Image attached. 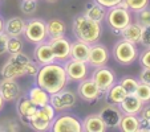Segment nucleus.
<instances>
[{"label": "nucleus", "mask_w": 150, "mask_h": 132, "mask_svg": "<svg viewBox=\"0 0 150 132\" xmlns=\"http://www.w3.org/2000/svg\"><path fill=\"white\" fill-rule=\"evenodd\" d=\"M36 110H37V106L33 104V102L27 95L21 94V95L19 96V99L16 101V111H17V114H19L20 119L23 122H25V123L35 115Z\"/></svg>", "instance_id": "obj_18"}, {"label": "nucleus", "mask_w": 150, "mask_h": 132, "mask_svg": "<svg viewBox=\"0 0 150 132\" xmlns=\"http://www.w3.org/2000/svg\"><path fill=\"white\" fill-rule=\"evenodd\" d=\"M8 38L9 36L6 32H0V56L7 53V44H8Z\"/></svg>", "instance_id": "obj_38"}, {"label": "nucleus", "mask_w": 150, "mask_h": 132, "mask_svg": "<svg viewBox=\"0 0 150 132\" xmlns=\"http://www.w3.org/2000/svg\"><path fill=\"white\" fill-rule=\"evenodd\" d=\"M40 69V65L37 64L36 61H29V64L27 65V69H25V75H29V77H35L37 74Z\"/></svg>", "instance_id": "obj_37"}, {"label": "nucleus", "mask_w": 150, "mask_h": 132, "mask_svg": "<svg viewBox=\"0 0 150 132\" xmlns=\"http://www.w3.org/2000/svg\"><path fill=\"white\" fill-rule=\"evenodd\" d=\"M47 32H48V38H57V37L65 36L67 27L65 23L60 19H52L47 21Z\"/></svg>", "instance_id": "obj_26"}, {"label": "nucleus", "mask_w": 150, "mask_h": 132, "mask_svg": "<svg viewBox=\"0 0 150 132\" xmlns=\"http://www.w3.org/2000/svg\"><path fill=\"white\" fill-rule=\"evenodd\" d=\"M91 78L93 79V82L97 85V87L104 94L117 82L116 73L110 68H108L106 65L105 66H100V68H94Z\"/></svg>", "instance_id": "obj_10"}, {"label": "nucleus", "mask_w": 150, "mask_h": 132, "mask_svg": "<svg viewBox=\"0 0 150 132\" xmlns=\"http://www.w3.org/2000/svg\"><path fill=\"white\" fill-rule=\"evenodd\" d=\"M106 23L110 27V29H124L127 24L132 23V13L127 8H124V7H112V8H108V12H106Z\"/></svg>", "instance_id": "obj_8"}, {"label": "nucleus", "mask_w": 150, "mask_h": 132, "mask_svg": "<svg viewBox=\"0 0 150 132\" xmlns=\"http://www.w3.org/2000/svg\"><path fill=\"white\" fill-rule=\"evenodd\" d=\"M49 45L54 54V59L59 62H64L71 58V44L72 41L65 36L57 37V38H48Z\"/></svg>", "instance_id": "obj_14"}, {"label": "nucleus", "mask_w": 150, "mask_h": 132, "mask_svg": "<svg viewBox=\"0 0 150 132\" xmlns=\"http://www.w3.org/2000/svg\"><path fill=\"white\" fill-rule=\"evenodd\" d=\"M98 115L101 116V119L104 120L105 126L108 127V129H114L118 128L120 122H121L122 118V111L118 107V104H112L108 103L106 106H104L101 110H100Z\"/></svg>", "instance_id": "obj_13"}, {"label": "nucleus", "mask_w": 150, "mask_h": 132, "mask_svg": "<svg viewBox=\"0 0 150 132\" xmlns=\"http://www.w3.org/2000/svg\"><path fill=\"white\" fill-rule=\"evenodd\" d=\"M0 94L6 102H16L23 94L21 86L15 78H1L0 79Z\"/></svg>", "instance_id": "obj_16"}, {"label": "nucleus", "mask_w": 150, "mask_h": 132, "mask_svg": "<svg viewBox=\"0 0 150 132\" xmlns=\"http://www.w3.org/2000/svg\"><path fill=\"white\" fill-rule=\"evenodd\" d=\"M68 82L64 65L59 61L40 66L37 74L35 75V83L42 87L49 94H54L65 89Z\"/></svg>", "instance_id": "obj_1"}, {"label": "nucleus", "mask_w": 150, "mask_h": 132, "mask_svg": "<svg viewBox=\"0 0 150 132\" xmlns=\"http://www.w3.org/2000/svg\"><path fill=\"white\" fill-rule=\"evenodd\" d=\"M138 115H139V118L146 119V120H150V102L144 104V107L141 108V111H139Z\"/></svg>", "instance_id": "obj_41"}, {"label": "nucleus", "mask_w": 150, "mask_h": 132, "mask_svg": "<svg viewBox=\"0 0 150 132\" xmlns=\"http://www.w3.org/2000/svg\"><path fill=\"white\" fill-rule=\"evenodd\" d=\"M54 116H56V110L48 103V104H45V106L37 107L35 115L32 116L27 123L29 124V127H31L33 131H37V132L49 131Z\"/></svg>", "instance_id": "obj_5"}, {"label": "nucleus", "mask_w": 150, "mask_h": 132, "mask_svg": "<svg viewBox=\"0 0 150 132\" xmlns=\"http://www.w3.org/2000/svg\"><path fill=\"white\" fill-rule=\"evenodd\" d=\"M138 81L150 86V68H142L139 77H138Z\"/></svg>", "instance_id": "obj_39"}, {"label": "nucleus", "mask_w": 150, "mask_h": 132, "mask_svg": "<svg viewBox=\"0 0 150 132\" xmlns=\"http://www.w3.org/2000/svg\"><path fill=\"white\" fill-rule=\"evenodd\" d=\"M4 103H6V101H4V99H3V96H1V94H0V111L3 110Z\"/></svg>", "instance_id": "obj_42"}, {"label": "nucleus", "mask_w": 150, "mask_h": 132, "mask_svg": "<svg viewBox=\"0 0 150 132\" xmlns=\"http://www.w3.org/2000/svg\"><path fill=\"white\" fill-rule=\"evenodd\" d=\"M93 1L101 4L105 8H112V7H116L118 3H121L122 0H93Z\"/></svg>", "instance_id": "obj_40"}, {"label": "nucleus", "mask_w": 150, "mask_h": 132, "mask_svg": "<svg viewBox=\"0 0 150 132\" xmlns=\"http://www.w3.org/2000/svg\"><path fill=\"white\" fill-rule=\"evenodd\" d=\"M139 50L137 44L121 38L116 42L112 48V57L120 65H132L138 58Z\"/></svg>", "instance_id": "obj_4"}, {"label": "nucleus", "mask_w": 150, "mask_h": 132, "mask_svg": "<svg viewBox=\"0 0 150 132\" xmlns=\"http://www.w3.org/2000/svg\"><path fill=\"white\" fill-rule=\"evenodd\" d=\"M144 48H150V25L142 27V34H141V41H139Z\"/></svg>", "instance_id": "obj_36"}, {"label": "nucleus", "mask_w": 150, "mask_h": 132, "mask_svg": "<svg viewBox=\"0 0 150 132\" xmlns=\"http://www.w3.org/2000/svg\"><path fill=\"white\" fill-rule=\"evenodd\" d=\"M126 95H127V93L125 91V89L118 83V82H116V83L105 93L106 102H108V103H112V104H120L122 101H124V98Z\"/></svg>", "instance_id": "obj_28"}, {"label": "nucleus", "mask_w": 150, "mask_h": 132, "mask_svg": "<svg viewBox=\"0 0 150 132\" xmlns=\"http://www.w3.org/2000/svg\"><path fill=\"white\" fill-rule=\"evenodd\" d=\"M24 29H25V20L23 17L13 16L9 17L7 21H4L3 31L9 37H21L24 33Z\"/></svg>", "instance_id": "obj_20"}, {"label": "nucleus", "mask_w": 150, "mask_h": 132, "mask_svg": "<svg viewBox=\"0 0 150 132\" xmlns=\"http://www.w3.org/2000/svg\"><path fill=\"white\" fill-rule=\"evenodd\" d=\"M106 12H108V8L102 7L101 4L96 3V1H91L85 6V11L84 15L88 19L93 20V21H97V23H102L106 17Z\"/></svg>", "instance_id": "obj_22"}, {"label": "nucleus", "mask_w": 150, "mask_h": 132, "mask_svg": "<svg viewBox=\"0 0 150 132\" xmlns=\"http://www.w3.org/2000/svg\"><path fill=\"white\" fill-rule=\"evenodd\" d=\"M89 52H91V45L86 42H82L80 40H76L71 44V58L79 59V61H88Z\"/></svg>", "instance_id": "obj_25"}, {"label": "nucleus", "mask_w": 150, "mask_h": 132, "mask_svg": "<svg viewBox=\"0 0 150 132\" xmlns=\"http://www.w3.org/2000/svg\"><path fill=\"white\" fill-rule=\"evenodd\" d=\"M139 65L142 68H150V48H145L141 53L138 54Z\"/></svg>", "instance_id": "obj_35"}, {"label": "nucleus", "mask_w": 150, "mask_h": 132, "mask_svg": "<svg viewBox=\"0 0 150 132\" xmlns=\"http://www.w3.org/2000/svg\"><path fill=\"white\" fill-rule=\"evenodd\" d=\"M124 3L126 4V8L134 13L149 7V0H124Z\"/></svg>", "instance_id": "obj_32"}, {"label": "nucleus", "mask_w": 150, "mask_h": 132, "mask_svg": "<svg viewBox=\"0 0 150 132\" xmlns=\"http://www.w3.org/2000/svg\"><path fill=\"white\" fill-rule=\"evenodd\" d=\"M49 131L52 132H82V120L79 116L64 112L54 116Z\"/></svg>", "instance_id": "obj_6"}, {"label": "nucleus", "mask_w": 150, "mask_h": 132, "mask_svg": "<svg viewBox=\"0 0 150 132\" xmlns=\"http://www.w3.org/2000/svg\"><path fill=\"white\" fill-rule=\"evenodd\" d=\"M29 61H31L29 56H27L23 52H20L17 54H9V58L7 59V62L1 68L0 73H1L3 78L17 79L20 77L25 75V69Z\"/></svg>", "instance_id": "obj_3"}, {"label": "nucleus", "mask_w": 150, "mask_h": 132, "mask_svg": "<svg viewBox=\"0 0 150 132\" xmlns=\"http://www.w3.org/2000/svg\"><path fill=\"white\" fill-rule=\"evenodd\" d=\"M24 38L32 44H39V42L47 41L48 40V32H47V21L41 19H29L25 21V29L23 33Z\"/></svg>", "instance_id": "obj_7"}, {"label": "nucleus", "mask_w": 150, "mask_h": 132, "mask_svg": "<svg viewBox=\"0 0 150 132\" xmlns=\"http://www.w3.org/2000/svg\"><path fill=\"white\" fill-rule=\"evenodd\" d=\"M144 102L136 95V94H127L124 98V101L118 104L122 114H132V115H138L141 108L144 107Z\"/></svg>", "instance_id": "obj_19"}, {"label": "nucleus", "mask_w": 150, "mask_h": 132, "mask_svg": "<svg viewBox=\"0 0 150 132\" xmlns=\"http://www.w3.org/2000/svg\"><path fill=\"white\" fill-rule=\"evenodd\" d=\"M134 94H136L144 103H149L150 102V86L149 85L139 82L137 89H136V91H134Z\"/></svg>", "instance_id": "obj_31"}, {"label": "nucleus", "mask_w": 150, "mask_h": 132, "mask_svg": "<svg viewBox=\"0 0 150 132\" xmlns=\"http://www.w3.org/2000/svg\"><path fill=\"white\" fill-rule=\"evenodd\" d=\"M139 128V116L132 114H124L120 122L118 129L122 132H138Z\"/></svg>", "instance_id": "obj_27"}, {"label": "nucleus", "mask_w": 150, "mask_h": 132, "mask_svg": "<svg viewBox=\"0 0 150 132\" xmlns=\"http://www.w3.org/2000/svg\"><path fill=\"white\" fill-rule=\"evenodd\" d=\"M82 131L84 132H105L108 127L105 126L104 120L98 114H91L82 119Z\"/></svg>", "instance_id": "obj_21"}, {"label": "nucleus", "mask_w": 150, "mask_h": 132, "mask_svg": "<svg viewBox=\"0 0 150 132\" xmlns=\"http://www.w3.org/2000/svg\"><path fill=\"white\" fill-rule=\"evenodd\" d=\"M62 65H64V69H65V73L69 82H80L88 77V70H89L88 62L68 58L67 61H64Z\"/></svg>", "instance_id": "obj_11"}, {"label": "nucleus", "mask_w": 150, "mask_h": 132, "mask_svg": "<svg viewBox=\"0 0 150 132\" xmlns=\"http://www.w3.org/2000/svg\"><path fill=\"white\" fill-rule=\"evenodd\" d=\"M118 83L124 87L125 91H126L127 94H134L139 81H138V78H134V77H130V75H125L120 79Z\"/></svg>", "instance_id": "obj_29"}, {"label": "nucleus", "mask_w": 150, "mask_h": 132, "mask_svg": "<svg viewBox=\"0 0 150 132\" xmlns=\"http://www.w3.org/2000/svg\"><path fill=\"white\" fill-rule=\"evenodd\" d=\"M37 9V0H21L20 3V11L27 16H31Z\"/></svg>", "instance_id": "obj_33"}, {"label": "nucleus", "mask_w": 150, "mask_h": 132, "mask_svg": "<svg viewBox=\"0 0 150 132\" xmlns=\"http://www.w3.org/2000/svg\"><path fill=\"white\" fill-rule=\"evenodd\" d=\"M136 23L139 24L141 27L150 25V8L149 7L136 12Z\"/></svg>", "instance_id": "obj_34"}, {"label": "nucleus", "mask_w": 150, "mask_h": 132, "mask_svg": "<svg viewBox=\"0 0 150 132\" xmlns=\"http://www.w3.org/2000/svg\"><path fill=\"white\" fill-rule=\"evenodd\" d=\"M76 94L71 90H65V89H62L54 94H51V96H49V104L56 110V112L72 110L76 106Z\"/></svg>", "instance_id": "obj_9"}, {"label": "nucleus", "mask_w": 150, "mask_h": 132, "mask_svg": "<svg viewBox=\"0 0 150 132\" xmlns=\"http://www.w3.org/2000/svg\"><path fill=\"white\" fill-rule=\"evenodd\" d=\"M141 34H142V27L137 23H130L127 24L124 29H121L120 36L121 38L130 41L133 44H139L141 41Z\"/></svg>", "instance_id": "obj_24"}, {"label": "nucleus", "mask_w": 150, "mask_h": 132, "mask_svg": "<svg viewBox=\"0 0 150 132\" xmlns=\"http://www.w3.org/2000/svg\"><path fill=\"white\" fill-rule=\"evenodd\" d=\"M109 50L104 44L100 42H94L91 45V52H89L88 57V65L92 68H100V66H105L109 61Z\"/></svg>", "instance_id": "obj_15"}, {"label": "nucleus", "mask_w": 150, "mask_h": 132, "mask_svg": "<svg viewBox=\"0 0 150 132\" xmlns=\"http://www.w3.org/2000/svg\"><path fill=\"white\" fill-rule=\"evenodd\" d=\"M23 52V41L20 37H9L8 44H7V53L17 54Z\"/></svg>", "instance_id": "obj_30"}, {"label": "nucleus", "mask_w": 150, "mask_h": 132, "mask_svg": "<svg viewBox=\"0 0 150 132\" xmlns=\"http://www.w3.org/2000/svg\"><path fill=\"white\" fill-rule=\"evenodd\" d=\"M72 33L76 40L92 45L94 42H98V40L101 38L102 27L101 23L93 21L82 13L76 16L72 21Z\"/></svg>", "instance_id": "obj_2"}, {"label": "nucleus", "mask_w": 150, "mask_h": 132, "mask_svg": "<svg viewBox=\"0 0 150 132\" xmlns=\"http://www.w3.org/2000/svg\"><path fill=\"white\" fill-rule=\"evenodd\" d=\"M3 29H4V20L0 16V32H3Z\"/></svg>", "instance_id": "obj_43"}, {"label": "nucleus", "mask_w": 150, "mask_h": 132, "mask_svg": "<svg viewBox=\"0 0 150 132\" xmlns=\"http://www.w3.org/2000/svg\"><path fill=\"white\" fill-rule=\"evenodd\" d=\"M33 61H36L40 66L52 64V62L56 61L48 40L36 44V46H35V49H33Z\"/></svg>", "instance_id": "obj_17"}, {"label": "nucleus", "mask_w": 150, "mask_h": 132, "mask_svg": "<svg viewBox=\"0 0 150 132\" xmlns=\"http://www.w3.org/2000/svg\"><path fill=\"white\" fill-rule=\"evenodd\" d=\"M45 1H48V3H56V1H59V0H45Z\"/></svg>", "instance_id": "obj_44"}, {"label": "nucleus", "mask_w": 150, "mask_h": 132, "mask_svg": "<svg viewBox=\"0 0 150 132\" xmlns=\"http://www.w3.org/2000/svg\"><path fill=\"white\" fill-rule=\"evenodd\" d=\"M102 91L100 90L97 85L93 82L92 78H85L82 81L79 82V86H77V95L82 99L84 102H96L98 101L102 96Z\"/></svg>", "instance_id": "obj_12"}, {"label": "nucleus", "mask_w": 150, "mask_h": 132, "mask_svg": "<svg viewBox=\"0 0 150 132\" xmlns=\"http://www.w3.org/2000/svg\"><path fill=\"white\" fill-rule=\"evenodd\" d=\"M27 96L33 102V104H36L37 107H41V106H45V104L49 103V96H51V94L47 93L42 87H40L39 85L35 83L33 86L29 89L28 93H27Z\"/></svg>", "instance_id": "obj_23"}]
</instances>
